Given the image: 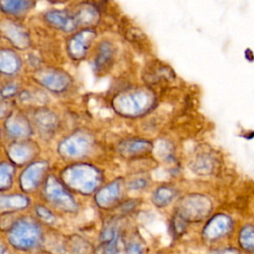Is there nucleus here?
<instances>
[{"instance_id":"4","label":"nucleus","mask_w":254,"mask_h":254,"mask_svg":"<svg viewBox=\"0 0 254 254\" xmlns=\"http://www.w3.org/2000/svg\"><path fill=\"white\" fill-rule=\"evenodd\" d=\"M143 248L140 243L130 242L126 247V254H142Z\"/></svg>"},{"instance_id":"5","label":"nucleus","mask_w":254,"mask_h":254,"mask_svg":"<svg viewBox=\"0 0 254 254\" xmlns=\"http://www.w3.org/2000/svg\"><path fill=\"white\" fill-rule=\"evenodd\" d=\"M218 254H240V252L235 248H229V249H225V250L221 251Z\"/></svg>"},{"instance_id":"3","label":"nucleus","mask_w":254,"mask_h":254,"mask_svg":"<svg viewBox=\"0 0 254 254\" xmlns=\"http://www.w3.org/2000/svg\"><path fill=\"white\" fill-rule=\"evenodd\" d=\"M239 243L246 251L254 250V226H245L239 234Z\"/></svg>"},{"instance_id":"1","label":"nucleus","mask_w":254,"mask_h":254,"mask_svg":"<svg viewBox=\"0 0 254 254\" xmlns=\"http://www.w3.org/2000/svg\"><path fill=\"white\" fill-rule=\"evenodd\" d=\"M11 243L20 249H28L34 247L39 240V232L36 227L30 224H20L12 232L10 236Z\"/></svg>"},{"instance_id":"6","label":"nucleus","mask_w":254,"mask_h":254,"mask_svg":"<svg viewBox=\"0 0 254 254\" xmlns=\"http://www.w3.org/2000/svg\"><path fill=\"white\" fill-rule=\"evenodd\" d=\"M0 254H9V253L6 251V249L3 246L0 245Z\"/></svg>"},{"instance_id":"2","label":"nucleus","mask_w":254,"mask_h":254,"mask_svg":"<svg viewBox=\"0 0 254 254\" xmlns=\"http://www.w3.org/2000/svg\"><path fill=\"white\" fill-rule=\"evenodd\" d=\"M232 222L225 215H216L204 227L203 235L210 240L217 239L226 234L231 228Z\"/></svg>"}]
</instances>
